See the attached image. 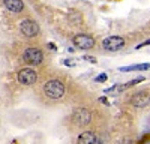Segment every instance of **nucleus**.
<instances>
[{
    "instance_id": "39448f33",
    "label": "nucleus",
    "mask_w": 150,
    "mask_h": 144,
    "mask_svg": "<svg viewBox=\"0 0 150 144\" xmlns=\"http://www.w3.org/2000/svg\"><path fill=\"white\" fill-rule=\"evenodd\" d=\"M72 119H74V122L77 123L78 126H86V125L90 123L92 114H90L89 110H86V108H78V110L74 113Z\"/></svg>"
},
{
    "instance_id": "f8f14e48",
    "label": "nucleus",
    "mask_w": 150,
    "mask_h": 144,
    "mask_svg": "<svg viewBox=\"0 0 150 144\" xmlns=\"http://www.w3.org/2000/svg\"><path fill=\"white\" fill-rule=\"evenodd\" d=\"M141 81H144V77H140V78H135V80H132V81H129V83L126 84V87H131V86H135V84H138V83H141Z\"/></svg>"
},
{
    "instance_id": "9d476101",
    "label": "nucleus",
    "mask_w": 150,
    "mask_h": 144,
    "mask_svg": "<svg viewBox=\"0 0 150 144\" xmlns=\"http://www.w3.org/2000/svg\"><path fill=\"white\" fill-rule=\"evenodd\" d=\"M78 143H84V144H90V143H99L98 137L92 132H84L78 137Z\"/></svg>"
},
{
    "instance_id": "20e7f679",
    "label": "nucleus",
    "mask_w": 150,
    "mask_h": 144,
    "mask_svg": "<svg viewBox=\"0 0 150 144\" xmlns=\"http://www.w3.org/2000/svg\"><path fill=\"white\" fill-rule=\"evenodd\" d=\"M125 45V41L120 36H110L102 41V48L107 51H117Z\"/></svg>"
},
{
    "instance_id": "423d86ee",
    "label": "nucleus",
    "mask_w": 150,
    "mask_h": 144,
    "mask_svg": "<svg viewBox=\"0 0 150 144\" xmlns=\"http://www.w3.org/2000/svg\"><path fill=\"white\" fill-rule=\"evenodd\" d=\"M23 59L26 60L27 63H30V65H39L42 62L44 56H42V53L38 50V48H29V50L24 51Z\"/></svg>"
},
{
    "instance_id": "6e6552de",
    "label": "nucleus",
    "mask_w": 150,
    "mask_h": 144,
    "mask_svg": "<svg viewBox=\"0 0 150 144\" xmlns=\"http://www.w3.org/2000/svg\"><path fill=\"white\" fill-rule=\"evenodd\" d=\"M131 102L137 108H144V107H147L150 104V95L147 92H138V93L134 95V98H132Z\"/></svg>"
},
{
    "instance_id": "ddd939ff",
    "label": "nucleus",
    "mask_w": 150,
    "mask_h": 144,
    "mask_svg": "<svg viewBox=\"0 0 150 144\" xmlns=\"http://www.w3.org/2000/svg\"><path fill=\"white\" fill-rule=\"evenodd\" d=\"M96 81H107V74H101L99 77H96Z\"/></svg>"
},
{
    "instance_id": "9b49d317",
    "label": "nucleus",
    "mask_w": 150,
    "mask_h": 144,
    "mask_svg": "<svg viewBox=\"0 0 150 144\" xmlns=\"http://www.w3.org/2000/svg\"><path fill=\"white\" fill-rule=\"evenodd\" d=\"M150 68L149 63H144V65H134V66H128V68H122L120 71L123 72H131V71H141V69H147Z\"/></svg>"
},
{
    "instance_id": "7ed1b4c3",
    "label": "nucleus",
    "mask_w": 150,
    "mask_h": 144,
    "mask_svg": "<svg viewBox=\"0 0 150 144\" xmlns=\"http://www.w3.org/2000/svg\"><path fill=\"white\" fill-rule=\"evenodd\" d=\"M74 45L81 48V50H89V48H93L95 45V39L89 35H84V33H80V35H75L74 39H72Z\"/></svg>"
},
{
    "instance_id": "f257e3e1",
    "label": "nucleus",
    "mask_w": 150,
    "mask_h": 144,
    "mask_svg": "<svg viewBox=\"0 0 150 144\" xmlns=\"http://www.w3.org/2000/svg\"><path fill=\"white\" fill-rule=\"evenodd\" d=\"M44 93L50 99H60L65 95V86L59 80H50L44 86Z\"/></svg>"
},
{
    "instance_id": "f03ea898",
    "label": "nucleus",
    "mask_w": 150,
    "mask_h": 144,
    "mask_svg": "<svg viewBox=\"0 0 150 144\" xmlns=\"http://www.w3.org/2000/svg\"><path fill=\"white\" fill-rule=\"evenodd\" d=\"M20 30L24 36H27V38H35V36H38V33H39V26L32 20H24V21L20 23Z\"/></svg>"
},
{
    "instance_id": "0eeeda50",
    "label": "nucleus",
    "mask_w": 150,
    "mask_h": 144,
    "mask_svg": "<svg viewBox=\"0 0 150 144\" xmlns=\"http://www.w3.org/2000/svg\"><path fill=\"white\" fill-rule=\"evenodd\" d=\"M18 81L24 86H32L36 81V72L30 68H24L18 72Z\"/></svg>"
},
{
    "instance_id": "4468645a",
    "label": "nucleus",
    "mask_w": 150,
    "mask_h": 144,
    "mask_svg": "<svg viewBox=\"0 0 150 144\" xmlns=\"http://www.w3.org/2000/svg\"><path fill=\"white\" fill-rule=\"evenodd\" d=\"M144 45H150V39H149V41H146V42H143V44H140L137 48H141V47H144Z\"/></svg>"
},
{
    "instance_id": "1a4fd4ad",
    "label": "nucleus",
    "mask_w": 150,
    "mask_h": 144,
    "mask_svg": "<svg viewBox=\"0 0 150 144\" xmlns=\"http://www.w3.org/2000/svg\"><path fill=\"white\" fill-rule=\"evenodd\" d=\"M3 3L12 12H21L24 9V3L21 0H3Z\"/></svg>"
}]
</instances>
